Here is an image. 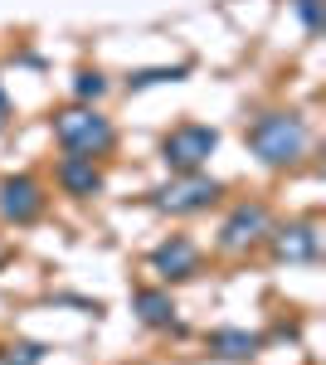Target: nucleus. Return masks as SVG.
<instances>
[{
    "mask_svg": "<svg viewBox=\"0 0 326 365\" xmlns=\"http://www.w3.org/2000/svg\"><path fill=\"white\" fill-rule=\"evenodd\" d=\"M307 122L297 113H263L248 127V146L263 166H292L302 151H307Z\"/></svg>",
    "mask_w": 326,
    "mask_h": 365,
    "instance_id": "nucleus-1",
    "label": "nucleus"
},
{
    "mask_svg": "<svg viewBox=\"0 0 326 365\" xmlns=\"http://www.w3.org/2000/svg\"><path fill=\"white\" fill-rule=\"evenodd\" d=\"M54 141L68 156H103V151H112L117 132H112V122L98 108L78 103V108H63L54 117Z\"/></svg>",
    "mask_w": 326,
    "mask_h": 365,
    "instance_id": "nucleus-2",
    "label": "nucleus"
},
{
    "mask_svg": "<svg viewBox=\"0 0 326 365\" xmlns=\"http://www.w3.org/2000/svg\"><path fill=\"white\" fill-rule=\"evenodd\" d=\"M215 146H219L215 127H205V122H180V127L161 141V161L175 170V175H185V170L205 166V161L215 156Z\"/></svg>",
    "mask_w": 326,
    "mask_h": 365,
    "instance_id": "nucleus-3",
    "label": "nucleus"
},
{
    "mask_svg": "<svg viewBox=\"0 0 326 365\" xmlns=\"http://www.w3.org/2000/svg\"><path fill=\"white\" fill-rule=\"evenodd\" d=\"M219 195H224V185H219L215 175L185 170V175H175L170 185L156 190V210H165V215H200V210H210Z\"/></svg>",
    "mask_w": 326,
    "mask_h": 365,
    "instance_id": "nucleus-4",
    "label": "nucleus"
},
{
    "mask_svg": "<svg viewBox=\"0 0 326 365\" xmlns=\"http://www.w3.org/2000/svg\"><path fill=\"white\" fill-rule=\"evenodd\" d=\"M268 229H272L268 205H258V200H244V205H234V210H229V220L219 225V249H229V253L253 249V244H258Z\"/></svg>",
    "mask_w": 326,
    "mask_h": 365,
    "instance_id": "nucleus-5",
    "label": "nucleus"
},
{
    "mask_svg": "<svg viewBox=\"0 0 326 365\" xmlns=\"http://www.w3.org/2000/svg\"><path fill=\"white\" fill-rule=\"evenodd\" d=\"M0 215L10 225H34L44 215V185L34 175H10L0 180Z\"/></svg>",
    "mask_w": 326,
    "mask_h": 365,
    "instance_id": "nucleus-6",
    "label": "nucleus"
},
{
    "mask_svg": "<svg viewBox=\"0 0 326 365\" xmlns=\"http://www.w3.org/2000/svg\"><path fill=\"white\" fill-rule=\"evenodd\" d=\"M195 268H200V249H195L185 234H170L165 244H156V249H151V273H161L165 282L190 278Z\"/></svg>",
    "mask_w": 326,
    "mask_h": 365,
    "instance_id": "nucleus-7",
    "label": "nucleus"
},
{
    "mask_svg": "<svg viewBox=\"0 0 326 365\" xmlns=\"http://www.w3.org/2000/svg\"><path fill=\"white\" fill-rule=\"evenodd\" d=\"M272 234V253L282 263H312L322 253V234L317 225H287V229H268Z\"/></svg>",
    "mask_w": 326,
    "mask_h": 365,
    "instance_id": "nucleus-8",
    "label": "nucleus"
},
{
    "mask_svg": "<svg viewBox=\"0 0 326 365\" xmlns=\"http://www.w3.org/2000/svg\"><path fill=\"white\" fill-rule=\"evenodd\" d=\"M54 175H58V185H63V195L88 200V195L103 190V170L93 166V156H63Z\"/></svg>",
    "mask_w": 326,
    "mask_h": 365,
    "instance_id": "nucleus-9",
    "label": "nucleus"
},
{
    "mask_svg": "<svg viewBox=\"0 0 326 365\" xmlns=\"http://www.w3.org/2000/svg\"><path fill=\"white\" fill-rule=\"evenodd\" d=\"M132 312H136L141 327H156V331H170L175 327V302H170V292H161V287L132 292Z\"/></svg>",
    "mask_w": 326,
    "mask_h": 365,
    "instance_id": "nucleus-10",
    "label": "nucleus"
},
{
    "mask_svg": "<svg viewBox=\"0 0 326 365\" xmlns=\"http://www.w3.org/2000/svg\"><path fill=\"white\" fill-rule=\"evenodd\" d=\"M258 346H263V341L253 336V331H239V327L210 331V351H215L219 361H248V356H258Z\"/></svg>",
    "mask_w": 326,
    "mask_h": 365,
    "instance_id": "nucleus-11",
    "label": "nucleus"
},
{
    "mask_svg": "<svg viewBox=\"0 0 326 365\" xmlns=\"http://www.w3.org/2000/svg\"><path fill=\"white\" fill-rule=\"evenodd\" d=\"M103 93H108V78H103L98 68H78V73H73V98H78V103H98Z\"/></svg>",
    "mask_w": 326,
    "mask_h": 365,
    "instance_id": "nucleus-12",
    "label": "nucleus"
},
{
    "mask_svg": "<svg viewBox=\"0 0 326 365\" xmlns=\"http://www.w3.org/2000/svg\"><path fill=\"white\" fill-rule=\"evenodd\" d=\"M190 68L185 63H175V68H136L132 78H127V88H151V83H180Z\"/></svg>",
    "mask_w": 326,
    "mask_h": 365,
    "instance_id": "nucleus-13",
    "label": "nucleus"
},
{
    "mask_svg": "<svg viewBox=\"0 0 326 365\" xmlns=\"http://www.w3.org/2000/svg\"><path fill=\"white\" fill-rule=\"evenodd\" d=\"M0 361H5V365H39V361H44V346H39V341H20V346L0 351Z\"/></svg>",
    "mask_w": 326,
    "mask_h": 365,
    "instance_id": "nucleus-14",
    "label": "nucleus"
},
{
    "mask_svg": "<svg viewBox=\"0 0 326 365\" xmlns=\"http://www.w3.org/2000/svg\"><path fill=\"white\" fill-rule=\"evenodd\" d=\"M292 5H297V15H302V25L312 29V34H322V0H292Z\"/></svg>",
    "mask_w": 326,
    "mask_h": 365,
    "instance_id": "nucleus-15",
    "label": "nucleus"
},
{
    "mask_svg": "<svg viewBox=\"0 0 326 365\" xmlns=\"http://www.w3.org/2000/svg\"><path fill=\"white\" fill-rule=\"evenodd\" d=\"M5 122H10V98H5V88H0V132H5Z\"/></svg>",
    "mask_w": 326,
    "mask_h": 365,
    "instance_id": "nucleus-16",
    "label": "nucleus"
}]
</instances>
